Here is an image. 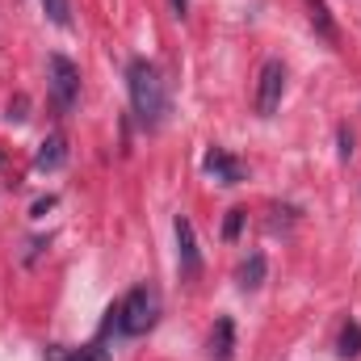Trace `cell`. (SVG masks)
Listing matches in <instances>:
<instances>
[{"mask_svg": "<svg viewBox=\"0 0 361 361\" xmlns=\"http://www.w3.org/2000/svg\"><path fill=\"white\" fill-rule=\"evenodd\" d=\"M8 122H25V97H17L13 105H8V114H4Z\"/></svg>", "mask_w": 361, "mask_h": 361, "instance_id": "obj_15", "label": "cell"}, {"mask_svg": "<svg viewBox=\"0 0 361 361\" xmlns=\"http://www.w3.org/2000/svg\"><path fill=\"white\" fill-rule=\"evenodd\" d=\"M169 4H173V13H177V17H185V13H189V0H169Z\"/></svg>", "mask_w": 361, "mask_h": 361, "instance_id": "obj_17", "label": "cell"}, {"mask_svg": "<svg viewBox=\"0 0 361 361\" xmlns=\"http://www.w3.org/2000/svg\"><path fill=\"white\" fill-rule=\"evenodd\" d=\"M156 315H160L156 290L135 286V290L118 302V328H114V332H122V336H143V332L156 324Z\"/></svg>", "mask_w": 361, "mask_h": 361, "instance_id": "obj_2", "label": "cell"}, {"mask_svg": "<svg viewBox=\"0 0 361 361\" xmlns=\"http://www.w3.org/2000/svg\"><path fill=\"white\" fill-rule=\"evenodd\" d=\"M210 357L214 361H231L235 357V324H231V315H219V319H214V332H210Z\"/></svg>", "mask_w": 361, "mask_h": 361, "instance_id": "obj_7", "label": "cell"}, {"mask_svg": "<svg viewBox=\"0 0 361 361\" xmlns=\"http://www.w3.org/2000/svg\"><path fill=\"white\" fill-rule=\"evenodd\" d=\"M281 92H286V68H281V59H269L261 68V76H257V101H252L261 118H273L277 114Z\"/></svg>", "mask_w": 361, "mask_h": 361, "instance_id": "obj_4", "label": "cell"}, {"mask_svg": "<svg viewBox=\"0 0 361 361\" xmlns=\"http://www.w3.org/2000/svg\"><path fill=\"white\" fill-rule=\"evenodd\" d=\"M42 8H47V17L55 25H72V4L68 0H42Z\"/></svg>", "mask_w": 361, "mask_h": 361, "instance_id": "obj_14", "label": "cell"}, {"mask_svg": "<svg viewBox=\"0 0 361 361\" xmlns=\"http://www.w3.org/2000/svg\"><path fill=\"white\" fill-rule=\"evenodd\" d=\"M336 353H341L345 361L361 353V324H357V319H349V324L341 328V345H336Z\"/></svg>", "mask_w": 361, "mask_h": 361, "instance_id": "obj_12", "label": "cell"}, {"mask_svg": "<svg viewBox=\"0 0 361 361\" xmlns=\"http://www.w3.org/2000/svg\"><path fill=\"white\" fill-rule=\"evenodd\" d=\"M336 139H341V160H349V156H353V135L341 126V130H336Z\"/></svg>", "mask_w": 361, "mask_h": 361, "instance_id": "obj_16", "label": "cell"}, {"mask_svg": "<svg viewBox=\"0 0 361 361\" xmlns=\"http://www.w3.org/2000/svg\"><path fill=\"white\" fill-rule=\"evenodd\" d=\"M177 265L180 277H197L202 273V252H197V235H193V223L177 214Z\"/></svg>", "mask_w": 361, "mask_h": 361, "instance_id": "obj_5", "label": "cell"}, {"mask_svg": "<svg viewBox=\"0 0 361 361\" xmlns=\"http://www.w3.org/2000/svg\"><path fill=\"white\" fill-rule=\"evenodd\" d=\"M63 164H68V139H63V135L42 139V147H38V156H34V169L55 173V169H63Z\"/></svg>", "mask_w": 361, "mask_h": 361, "instance_id": "obj_8", "label": "cell"}, {"mask_svg": "<svg viewBox=\"0 0 361 361\" xmlns=\"http://www.w3.org/2000/svg\"><path fill=\"white\" fill-rule=\"evenodd\" d=\"M244 214H248V210H240V206L227 210V219H223V240H227V244L240 240V231H244Z\"/></svg>", "mask_w": 361, "mask_h": 361, "instance_id": "obj_13", "label": "cell"}, {"mask_svg": "<svg viewBox=\"0 0 361 361\" xmlns=\"http://www.w3.org/2000/svg\"><path fill=\"white\" fill-rule=\"evenodd\" d=\"M202 164H206V173H210V177L223 180V185H240V180H244V164H240L235 156H227L223 147L206 152V160H202Z\"/></svg>", "mask_w": 361, "mask_h": 361, "instance_id": "obj_6", "label": "cell"}, {"mask_svg": "<svg viewBox=\"0 0 361 361\" xmlns=\"http://www.w3.org/2000/svg\"><path fill=\"white\" fill-rule=\"evenodd\" d=\"M51 101L59 114H72L76 101H80V68L68 59V55H51Z\"/></svg>", "mask_w": 361, "mask_h": 361, "instance_id": "obj_3", "label": "cell"}, {"mask_svg": "<svg viewBox=\"0 0 361 361\" xmlns=\"http://www.w3.org/2000/svg\"><path fill=\"white\" fill-rule=\"evenodd\" d=\"M307 17H311V25H315L319 38L336 42V21H332V13H328V0H307Z\"/></svg>", "mask_w": 361, "mask_h": 361, "instance_id": "obj_9", "label": "cell"}, {"mask_svg": "<svg viewBox=\"0 0 361 361\" xmlns=\"http://www.w3.org/2000/svg\"><path fill=\"white\" fill-rule=\"evenodd\" d=\"M265 273H269L265 252H252V257L240 265V290H261V286H265Z\"/></svg>", "mask_w": 361, "mask_h": 361, "instance_id": "obj_11", "label": "cell"}, {"mask_svg": "<svg viewBox=\"0 0 361 361\" xmlns=\"http://www.w3.org/2000/svg\"><path fill=\"white\" fill-rule=\"evenodd\" d=\"M47 361H109V349H101V345H85V349L55 345V349H47Z\"/></svg>", "mask_w": 361, "mask_h": 361, "instance_id": "obj_10", "label": "cell"}, {"mask_svg": "<svg viewBox=\"0 0 361 361\" xmlns=\"http://www.w3.org/2000/svg\"><path fill=\"white\" fill-rule=\"evenodd\" d=\"M126 89H130V109L139 118L143 130H160L164 118H169V89H164V76L156 63L147 59H130L126 68Z\"/></svg>", "mask_w": 361, "mask_h": 361, "instance_id": "obj_1", "label": "cell"}]
</instances>
